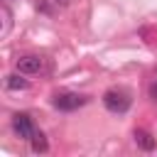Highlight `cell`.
<instances>
[{"mask_svg":"<svg viewBox=\"0 0 157 157\" xmlns=\"http://www.w3.org/2000/svg\"><path fill=\"white\" fill-rule=\"evenodd\" d=\"M130 103H132V98H130V93L125 88H108L103 93V105L110 113H125L130 108Z\"/></svg>","mask_w":157,"mask_h":157,"instance_id":"1","label":"cell"},{"mask_svg":"<svg viewBox=\"0 0 157 157\" xmlns=\"http://www.w3.org/2000/svg\"><path fill=\"white\" fill-rule=\"evenodd\" d=\"M86 103H88V98L81 96V93H74V91H64V93H56V96L52 98V105H54L56 110H64V113L76 110V108H81V105H86Z\"/></svg>","mask_w":157,"mask_h":157,"instance_id":"2","label":"cell"},{"mask_svg":"<svg viewBox=\"0 0 157 157\" xmlns=\"http://www.w3.org/2000/svg\"><path fill=\"white\" fill-rule=\"evenodd\" d=\"M15 66H17L20 74H25V76H34V74L44 71V59L37 56V54H25V56H20V59L15 61Z\"/></svg>","mask_w":157,"mask_h":157,"instance_id":"3","label":"cell"},{"mask_svg":"<svg viewBox=\"0 0 157 157\" xmlns=\"http://www.w3.org/2000/svg\"><path fill=\"white\" fill-rule=\"evenodd\" d=\"M12 130L22 140H32V135L37 132V128H34V123H32V118L27 113H15L12 115Z\"/></svg>","mask_w":157,"mask_h":157,"instance_id":"4","label":"cell"},{"mask_svg":"<svg viewBox=\"0 0 157 157\" xmlns=\"http://www.w3.org/2000/svg\"><path fill=\"white\" fill-rule=\"evenodd\" d=\"M132 137H135V145H137L140 150H145V152H152V150H155V145H157V140H155L147 130H135V132H132Z\"/></svg>","mask_w":157,"mask_h":157,"instance_id":"5","label":"cell"},{"mask_svg":"<svg viewBox=\"0 0 157 157\" xmlns=\"http://www.w3.org/2000/svg\"><path fill=\"white\" fill-rule=\"evenodd\" d=\"M5 86H7L10 91H25V88L29 86V81L25 78V74L17 71V74H10V76L5 78Z\"/></svg>","mask_w":157,"mask_h":157,"instance_id":"6","label":"cell"},{"mask_svg":"<svg viewBox=\"0 0 157 157\" xmlns=\"http://www.w3.org/2000/svg\"><path fill=\"white\" fill-rule=\"evenodd\" d=\"M0 15H2V29H0V37L5 39V37L10 34V29H12V12H10L7 2H2V5H0Z\"/></svg>","mask_w":157,"mask_h":157,"instance_id":"7","label":"cell"},{"mask_svg":"<svg viewBox=\"0 0 157 157\" xmlns=\"http://www.w3.org/2000/svg\"><path fill=\"white\" fill-rule=\"evenodd\" d=\"M29 145H32V152H37V155H42V152H47V150H49V142H47L44 132H39V130H37V132L32 135Z\"/></svg>","mask_w":157,"mask_h":157,"instance_id":"8","label":"cell"},{"mask_svg":"<svg viewBox=\"0 0 157 157\" xmlns=\"http://www.w3.org/2000/svg\"><path fill=\"white\" fill-rule=\"evenodd\" d=\"M150 98H152V101L157 103V76H155V81L150 83Z\"/></svg>","mask_w":157,"mask_h":157,"instance_id":"9","label":"cell"}]
</instances>
